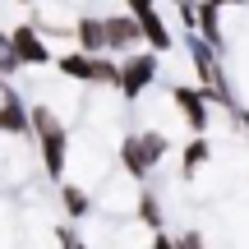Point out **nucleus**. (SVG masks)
<instances>
[{"label":"nucleus","instance_id":"nucleus-1","mask_svg":"<svg viewBox=\"0 0 249 249\" xmlns=\"http://www.w3.org/2000/svg\"><path fill=\"white\" fill-rule=\"evenodd\" d=\"M28 111H33V139H37L42 171L60 185L65 166H70V124H65V116H55L46 102H28Z\"/></svg>","mask_w":249,"mask_h":249},{"label":"nucleus","instance_id":"nucleus-2","mask_svg":"<svg viewBox=\"0 0 249 249\" xmlns=\"http://www.w3.org/2000/svg\"><path fill=\"white\" fill-rule=\"evenodd\" d=\"M166 152H171V139H166L161 129L129 134V139L120 143V171L134 180V185H143V180L161 166V157H166Z\"/></svg>","mask_w":249,"mask_h":249},{"label":"nucleus","instance_id":"nucleus-3","mask_svg":"<svg viewBox=\"0 0 249 249\" xmlns=\"http://www.w3.org/2000/svg\"><path fill=\"white\" fill-rule=\"evenodd\" d=\"M157 74H161V55L139 46V51H129V55L120 60V88H116V92H120L124 102H139L143 92L157 83Z\"/></svg>","mask_w":249,"mask_h":249},{"label":"nucleus","instance_id":"nucleus-4","mask_svg":"<svg viewBox=\"0 0 249 249\" xmlns=\"http://www.w3.org/2000/svg\"><path fill=\"white\" fill-rule=\"evenodd\" d=\"M171 107L180 111V120L194 134H208V124H213V102L203 97L198 83H171Z\"/></svg>","mask_w":249,"mask_h":249},{"label":"nucleus","instance_id":"nucleus-5","mask_svg":"<svg viewBox=\"0 0 249 249\" xmlns=\"http://www.w3.org/2000/svg\"><path fill=\"white\" fill-rule=\"evenodd\" d=\"M9 51L23 60V70H42V65H55V51L46 46V33L37 23H18V28H9Z\"/></svg>","mask_w":249,"mask_h":249},{"label":"nucleus","instance_id":"nucleus-6","mask_svg":"<svg viewBox=\"0 0 249 249\" xmlns=\"http://www.w3.org/2000/svg\"><path fill=\"white\" fill-rule=\"evenodd\" d=\"M0 134H9V139H33V111H28V102L14 92L9 79H0Z\"/></svg>","mask_w":249,"mask_h":249},{"label":"nucleus","instance_id":"nucleus-7","mask_svg":"<svg viewBox=\"0 0 249 249\" xmlns=\"http://www.w3.org/2000/svg\"><path fill=\"white\" fill-rule=\"evenodd\" d=\"M143 46V28H139V18L124 9V14H107V51L111 55H129V51H139Z\"/></svg>","mask_w":249,"mask_h":249},{"label":"nucleus","instance_id":"nucleus-8","mask_svg":"<svg viewBox=\"0 0 249 249\" xmlns=\"http://www.w3.org/2000/svg\"><path fill=\"white\" fill-rule=\"evenodd\" d=\"M55 70H60V79H70V83H83V88H97V70H102V55H92V51H60L55 55Z\"/></svg>","mask_w":249,"mask_h":249},{"label":"nucleus","instance_id":"nucleus-9","mask_svg":"<svg viewBox=\"0 0 249 249\" xmlns=\"http://www.w3.org/2000/svg\"><path fill=\"white\" fill-rule=\"evenodd\" d=\"M74 46L92 55L107 51V14H74Z\"/></svg>","mask_w":249,"mask_h":249},{"label":"nucleus","instance_id":"nucleus-10","mask_svg":"<svg viewBox=\"0 0 249 249\" xmlns=\"http://www.w3.org/2000/svg\"><path fill=\"white\" fill-rule=\"evenodd\" d=\"M134 18H139V28H143V46H148V51L166 55L171 46H176V37H171V28H166V18H161V9H157V5L143 9V14H134Z\"/></svg>","mask_w":249,"mask_h":249},{"label":"nucleus","instance_id":"nucleus-11","mask_svg":"<svg viewBox=\"0 0 249 249\" xmlns=\"http://www.w3.org/2000/svg\"><path fill=\"white\" fill-rule=\"evenodd\" d=\"M208 161H213V143H208V134H194V139L180 148V180H194Z\"/></svg>","mask_w":249,"mask_h":249},{"label":"nucleus","instance_id":"nucleus-12","mask_svg":"<svg viewBox=\"0 0 249 249\" xmlns=\"http://www.w3.org/2000/svg\"><path fill=\"white\" fill-rule=\"evenodd\" d=\"M60 208H65V217H70V222H79V217L92 213V194H88V189H79V185H65V180H60Z\"/></svg>","mask_w":249,"mask_h":249},{"label":"nucleus","instance_id":"nucleus-13","mask_svg":"<svg viewBox=\"0 0 249 249\" xmlns=\"http://www.w3.org/2000/svg\"><path fill=\"white\" fill-rule=\"evenodd\" d=\"M139 217H143V226H148V231H166V213H161V198L152 194L148 185L139 189Z\"/></svg>","mask_w":249,"mask_h":249},{"label":"nucleus","instance_id":"nucleus-14","mask_svg":"<svg viewBox=\"0 0 249 249\" xmlns=\"http://www.w3.org/2000/svg\"><path fill=\"white\" fill-rule=\"evenodd\" d=\"M176 249H208V245H203V231H185V235L176 240Z\"/></svg>","mask_w":249,"mask_h":249},{"label":"nucleus","instance_id":"nucleus-15","mask_svg":"<svg viewBox=\"0 0 249 249\" xmlns=\"http://www.w3.org/2000/svg\"><path fill=\"white\" fill-rule=\"evenodd\" d=\"M152 249H176V240H171L166 231H152Z\"/></svg>","mask_w":249,"mask_h":249},{"label":"nucleus","instance_id":"nucleus-16","mask_svg":"<svg viewBox=\"0 0 249 249\" xmlns=\"http://www.w3.org/2000/svg\"><path fill=\"white\" fill-rule=\"evenodd\" d=\"M157 5V0H124V9H129V14H143V9H152Z\"/></svg>","mask_w":249,"mask_h":249},{"label":"nucleus","instance_id":"nucleus-17","mask_svg":"<svg viewBox=\"0 0 249 249\" xmlns=\"http://www.w3.org/2000/svg\"><path fill=\"white\" fill-rule=\"evenodd\" d=\"M9 51V28H0V55Z\"/></svg>","mask_w":249,"mask_h":249},{"label":"nucleus","instance_id":"nucleus-18","mask_svg":"<svg viewBox=\"0 0 249 249\" xmlns=\"http://www.w3.org/2000/svg\"><path fill=\"white\" fill-rule=\"evenodd\" d=\"M18 5H23V9H33V5H37V0H18Z\"/></svg>","mask_w":249,"mask_h":249}]
</instances>
